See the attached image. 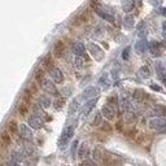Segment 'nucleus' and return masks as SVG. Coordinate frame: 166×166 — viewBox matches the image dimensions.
Instances as JSON below:
<instances>
[{
  "label": "nucleus",
  "mask_w": 166,
  "mask_h": 166,
  "mask_svg": "<svg viewBox=\"0 0 166 166\" xmlns=\"http://www.w3.org/2000/svg\"><path fill=\"white\" fill-rule=\"evenodd\" d=\"M73 134H74V127L73 126H68L65 127V130L63 131V134H61V138H60V140H58V145L60 147H65L69 140L73 138Z\"/></svg>",
  "instance_id": "f257e3e1"
},
{
  "label": "nucleus",
  "mask_w": 166,
  "mask_h": 166,
  "mask_svg": "<svg viewBox=\"0 0 166 166\" xmlns=\"http://www.w3.org/2000/svg\"><path fill=\"white\" fill-rule=\"evenodd\" d=\"M88 51H90V53L92 55V57L96 61H101L104 58V52H103V49L98 44H95V43H90V44H88Z\"/></svg>",
  "instance_id": "f03ea898"
},
{
  "label": "nucleus",
  "mask_w": 166,
  "mask_h": 166,
  "mask_svg": "<svg viewBox=\"0 0 166 166\" xmlns=\"http://www.w3.org/2000/svg\"><path fill=\"white\" fill-rule=\"evenodd\" d=\"M166 127V119L165 118H161V117H156V118H152L149 121V128L152 130H163Z\"/></svg>",
  "instance_id": "7ed1b4c3"
},
{
  "label": "nucleus",
  "mask_w": 166,
  "mask_h": 166,
  "mask_svg": "<svg viewBox=\"0 0 166 166\" xmlns=\"http://www.w3.org/2000/svg\"><path fill=\"white\" fill-rule=\"evenodd\" d=\"M99 93H100V90L98 88V87H93V86H91V87H87V88L83 91V93H82V96H81V98H82L83 100H88V99L98 98V96H99Z\"/></svg>",
  "instance_id": "20e7f679"
},
{
  "label": "nucleus",
  "mask_w": 166,
  "mask_h": 166,
  "mask_svg": "<svg viewBox=\"0 0 166 166\" xmlns=\"http://www.w3.org/2000/svg\"><path fill=\"white\" fill-rule=\"evenodd\" d=\"M40 86H42V88L44 90V91H47V92H49L52 95H57V88H56L55 83L52 82V81L43 78V79L40 81Z\"/></svg>",
  "instance_id": "39448f33"
},
{
  "label": "nucleus",
  "mask_w": 166,
  "mask_h": 166,
  "mask_svg": "<svg viewBox=\"0 0 166 166\" xmlns=\"http://www.w3.org/2000/svg\"><path fill=\"white\" fill-rule=\"evenodd\" d=\"M49 75H51L52 79H53L55 83H63V81H64V74H63V72H61L60 69H57V68L49 69Z\"/></svg>",
  "instance_id": "423d86ee"
},
{
  "label": "nucleus",
  "mask_w": 166,
  "mask_h": 166,
  "mask_svg": "<svg viewBox=\"0 0 166 166\" xmlns=\"http://www.w3.org/2000/svg\"><path fill=\"white\" fill-rule=\"evenodd\" d=\"M101 114L107 119L112 121V119H114V117H116V109L113 107H110V105H108V104H105V105L101 108Z\"/></svg>",
  "instance_id": "0eeeda50"
},
{
  "label": "nucleus",
  "mask_w": 166,
  "mask_h": 166,
  "mask_svg": "<svg viewBox=\"0 0 166 166\" xmlns=\"http://www.w3.org/2000/svg\"><path fill=\"white\" fill-rule=\"evenodd\" d=\"M18 131H20V135H21V138L23 139V140L30 142L31 139H33V131L30 130V127H28L26 125H23V123L20 125Z\"/></svg>",
  "instance_id": "6e6552de"
},
{
  "label": "nucleus",
  "mask_w": 166,
  "mask_h": 166,
  "mask_svg": "<svg viewBox=\"0 0 166 166\" xmlns=\"http://www.w3.org/2000/svg\"><path fill=\"white\" fill-rule=\"evenodd\" d=\"M28 122H29L30 127L34 128V130H39V128L43 127V119L39 116H31V117H29Z\"/></svg>",
  "instance_id": "1a4fd4ad"
},
{
  "label": "nucleus",
  "mask_w": 166,
  "mask_h": 166,
  "mask_svg": "<svg viewBox=\"0 0 166 166\" xmlns=\"http://www.w3.org/2000/svg\"><path fill=\"white\" fill-rule=\"evenodd\" d=\"M148 48H149V51H151V53L153 55V56H161V53H162V49H161V44L158 42H152V43H149V46H148Z\"/></svg>",
  "instance_id": "9d476101"
},
{
  "label": "nucleus",
  "mask_w": 166,
  "mask_h": 166,
  "mask_svg": "<svg viewBox=\"0 0 166 166\" xmlns=\"http://www.w3.org/2000/svg\"><path fill=\"white\" fill-rule=\"evenodd\" d=\"M95 12L98 13V14L101 17V18L107 20V21H109V22H114V16L110 14V13H108V12H105V11H103L101 8H100V5L95 8Z\"/></svg>",
  "instance_id": "9b49d317"
},
{
  "label": "nucleus",
  "mask_w": 166,
  "mask_h": 166,
  "mask_svg": "<svg viewBox=\"0 0 166 166\" xmlns=\"http://www.w3.org/2000/svg\"><path fill=\"white\" fill-rule=\"evenodd\" d=\"M73 52L75 53V56H79V57H83L86 55V47L83 43H75L73 46Z\"/></svg>",
  "instance_id": "f8f14e48"
},
{
  "label": "nucleus",
  "mask_w": 166,
  "mask_h": 166,
  "mask_svg": "<svg viewBox=\"0 0 166 166\" xmlns=\"http://www.w3.org/2000/svg\"><path fill=\"white\" fill-rule=\"evenodd\" d=\"M121 5H122V9H123L126 13H128L134 9L135 0H121Z\"/></svg>",
  "instance_id": "ddd939ff"
},
{
  "label": "nucleus",
  "mask_w": 166,
  "mask_h": 166,
  "mask_svg": "<svg viewBox=\"0 0 166 166\" xmlns=\"http://www.w3.org/2000/svg\"><path fill=\"white\" fill-rule=\"evenodd\" d=\"M96 101H98V99H92V100H90L88 103H87L86 104V105L83 107V109H82V114L83 116H87V114H88V113L93 109V107H95V104H96Z\"/></svg>",
  "instance_id": "4468645a"
},
{
  "label": "nucleus",
  "mask_w": 166,
  "mask_h": 166,
  "mask_svg": "<svg viewBox=\"0 0 166 166\" xmlns=\"http://www.w3.org/2000/svg\"><path fill=\"white\" fill-rule=\"evenodd\" d=\"M64 49H65V46H64V43L63 42H57L55 47H53V53L56 57H61L64 53Z\"/></svg>",
  "instance_id": "2eb2a0df"
},
{
  "label": "nucleus",
  "mask_w": 166,
  "mask_h": 166,
  "mask_svg": "<svg viewBox=\"0 0 166 166\" xmlns=\"http://www.w3.org/2000/svg\"><path fill=\"white\" fill-rule=\"evenodd\" d=\"M148 48V43L145 39H142V40H139L136 44H135V49L138 53H143V52H145V49Z\"/></svg>",
  "instance_id": "dca6fc26"
},
{
  "label": "nucleus",
  "mask_w": 166,
  "mask_h": 166,
  "mask_svg": "<svg viewBox=\"0 0 166 166\" xmlns=\"http://www.w3.org/2000/svg\"><path fill=\"white\" fill-rule=\"evenodd\" d=\"M133 98H134V100L135 101H143L144 99H145V92L142 90V88H136L135 91H134V93H133Z\"/></svg>",
  "instance_id": "f3484780"
},
{
  "label": "nucleus",
  "mask_w": 166,
  "mask_h": 166,
  "mask_svg": "<svg viewBox=\"0 0 166 166\" xmlns=\"http://www.w3.org/2000/svg\"><path fill=\"white\" fill-rule=\"evenodd\" d=\"M139 77L143 78V79H147V78H149L151 77V70H149V68L148 66H142L140 69H139Z\"/></svg>",
  "instance_id": "a211bd4d"
},
{
  "label": "nucleus",
  "mask_w": 166,
  "mask_h": 166,
  "mask_svg": "<svg viewBox=\"0 0 166 166\" xmlns=\"http://www.w3.org/2000/svg\"><path fill=\"white\" fill-rule=\"evenodd\" d=\"M156 70H157V74H158L160 78L166 77V68L163 66L162 63H160V61H157V63H156Z\"/></svg>",
  "instance_id": "6ab92c4d"
},
{
  "label": "nucleus",
  "mask_w": 166,
  "mask_h": 166,
  "mask_svg": "<svg viewBox=\"0 0 166 166\" xmlns=\"http://www.w3.org/2000/svg\"><path fill=\"white\" fill-rule=\"evenodd\" d=\"M103 156H104V152L100 147H96L93 152H92V157H93V160L95 161H101L103 160Z\"/></svg>",
  "instance_id": "aec40b11"
},
{
  "label": "nucleus",
  "mask_w": 166,
  "mask_h": 166,
  "mask_svg": "<svg viewBox=\"0 0 166 166\" xmlns=\"http://www.w3.org/2000/svg\"><path fill=\"white\" fill-rule=\"evenodd\" d=\"M134 23H135L134 17L131 16V14H127L125 18H123V25H125V28H127V29H133L134 28Z\"/></svg>",
  "instance_id": "412c9836"
},
{
  "label": "nucleus",
  "mask_w": 166,
  "mask_h": 166,
  "mask_svg": "<svg viewBox=\"0 0 166 166\" xmlns=\"http://www.w3.org/2000/svg\"><path fill=\"white\" fill-rule=\"evenodd\" d=\"M152 114H154V116H163V114H166V107L156 105L153 108V110H152Z\"/></svg>",
  "instance_id": "4be33fe9"
},
{
  "label": "nucleus",
  "mask_w": 166,
  "mask_h": 166,
  "mask_svg": "<svg viewBox=\"0 0 166 166\" xmlns=\"http://www.w3.org/2000/svg\"><path fill=\"white\" fill-rule=\"evenodd\" d=\"M0 142H2V144L5 147V145H9L12 140H11V136L7 133H2V135H0Z\"/></svg>",
  "instance_id": "5701e85b"
},
{
  "label": "nucleus",
  "mask_w": 166,
  "mask_h": 166,
  "mask_svg": "<svg viewBox=\"0 0 166 166\" xmlns=\"http://www.w3.org/2000/svg\"><path fill=\"white\" fill-rule=\"evenodd\" d=\"M39 105L43 108H48L51 105V100L47 98V96H40L39 98Z\"/></svg>",
  "instance_id": "b1692460"
},
{
  "label": "nucleus",
  "mask_w": 166,
  "mask_h": 166,
  "mask_svg": "<svg viewBox=\"0 0 166 166\" xmlns=\"http://www.w3.org/2000/svg\"><path fill=\"white\" fill-rule=\"evenodd\" d=\"M138 30H139V33H138V35L142 39H144L145 38V35H147V28L144 26V22H142L140 25H139V28H138Z\"/></svg>",
  "instance_id": "393cba45"
},
{
  "label": "nucleus",
  "mask_w": 166,
  "mask_h": 166,
  "mask_svg": "<svg viewBox=\"0 0 166 166\" xmlns=\"http://www.w3.org/2000/svg\"><path fill=\"white\" fill-rule=\"evenodd\" d=\"M8 130H9L12 134L18 133V126H17V122L16 121H11L9 123H8Z\"/></svg>",
  "instance_id": "a878e982"
},
{
  "label": "nucleus",
  "mask_w": 166,
  "mask_h": 166,
  "mask_svg": "<svg viewBox=\"0 0 166 166\" xmlns=\"http://www.w3.org/2000/svg\"><path fill=\"white\" fill-rule=\"evenodd\" d=\"M30 101H31V91L26 90L23 92V104H25V105H29Z\"/></svg>",
  "instance_id": "bb28decb"
},
{
  "label": "nucleus",
  "mask_w": 166,
  "mask_h": 166,
  "mask_svg": "<svg viewBox=\"0 0 166 166\" xmlns=\"http://www.w3.org/2000/svg\"><path fill=\"white\" fill-rule=\"evenodd\" d=\"M87 154H88V147L86 144H82V147L79 148V157L81 158H86Z\"/></svg>",
  "instance_id": "cd10ccee"
},
{
  "label": "nucleus",
  "mask_w": 166,
  "mask_h": 166,
  "mask_svg": "<svg viewBox=\"0 0 166 166\" xmlns=\"http://www.w3.org/2000/svg\"><path fill=\"white\" fill-rule=\"evenodd\" d=\"M108 105L113 107V108H116L118 105V99H117V96H109L108 98Z\"/></svg>",
  "instance_id": "c85d7f7f"
},
{
  "label": "nucleus",
  "mask_w": 166,
  "mask_h": 166,
  "mask_svg": "<svg viewBox=\"0 0 166 166\" xmlns=\"http://www.w3.org/2000/svg\"><path fill=\"white\" fill-rule=\"evenodd\" d=\"M91 123H92V126H100L101 125V113H96Z\"/></svg>",
  "instance_id": "c756f323"
},
{
  "label": "nucleus",
  "mask_w": 166,
  "mask_h": 166,
  "mask_svg": "<svg viewBox=\"0 0 166 166\" xmlns=\"http://www.w3.org/2000/svg\"><path fill=\"white\" fill-rule=\"evenodd\" d=\"M78 105H79V104H78V100H73L70 107H69V114H73V113L78 109Z\"/></svg>",
  "instance_id": "7c9ffc66"
},
{
  "label": "nucleus",
  "mask_w": 166,
  "mask_h": 166,
  "mask_svg": "<svg viewBox=\"0 0 166 166\" xmlns=\"http://www.w3.org/2000/svg\"><path fill=\"white\" fill-rule=\"evenodd\" d=\"M99 83H100L101 86H104V87H105V88H107V87L109 86V84H108V75H107V74H104V75L100 78Z\"/></svg>",
  "instance_id": "2f4dec72"
},
{
  "label": "nucleus",
  "mask_w": 166,
  "mask_h": 166,
  "mask_svg": "<svg viewBox=\"0 0 166 166\" xmlns=\"http://www.w3.org/2000/svg\"><path fill=\"white\" fill-rule=\"evenodd\" d=\"M74 65H75L77 68H82V66H83V58L79 57V56H77L75 60H74Z\"/></svg>",
  "instance_id": "473e14b6"
},
{
  "label": "nucleus",
  "mask_w": 166,
  "mask_h": 166,
  "mask_svg": "<svg viewBox=\"0 0 166 166\" xmlns=\"http://www.w3.org/2000/svg\"><path fill=\"white\" fill-rule=\"evenodd\" d=\"M43 64H44V66H46L47 69H52V68H53V66H52V61H51V57H49V56H47V57L44 58Z\"/></svg>",
  "instance_id": "72a5a7b5"
},
{
  "label": "nucleus",
  "mask_w": 166,
  "mask_h": 166,
  "mask_svg": "<svg viewBox=\"0 0 166 166\" xmlns=\"http://www.w3.org/2000/svg\"><path fill=\"white\" fill-rule=\"evenodd\" d=\"M20 114L21 116H26V114H28V105L22 104V105L20 107Z\"/></svg>",
  "instance_id": "f704fd0d"
},
{
  "label": "nucleus",
  "mask_w": 166,
  "mask_h": 166,
  "mask_svg": "<svg viewBox=\"0 0 166 166\" xmlns=\"http://www.w3.org/2000/svg\"><path fill=\"white\" fill-rule=\"evenodd\" d=\"M122 57H123V60H128V57H130V47L125 48L123 53H122Z\"/></svg>",
  "instance_id": "c9c22d12"
},
{
  "label": "nucleus",
  "mask_w": 166,
  "mask_h": 166,
  "mask_svg": "<svg viewBox=\"0 0 166 166\" xmlns=\"http://www.w3.org/2000/svg\"><path fill=\"white\" fill-rule=\"evenodd\" d=\"M43 74H44V73H43L42 69H40V70H38V72H37V74H35V78H37V79H38L39 82L43 79Z\"/></svg>",
  "instance_id": "e433bc0d"
},
{
  "label": "nucleus",
  "mask_w": 166,
  "mask_h": 166,
  "mask_svg": "<svg viewBox=\"0 0 166 166\" xmlns=\"http://www.w3.org/2000/svg\"><path fill=\"white\" fill-rule=\"evenodd\" d=\"M64 105V100L63 99H60V100H57L56 103H55V107H56V109H60L61 107Z\"/></svg>",
  "instance_id": "4c0bfd02"
},
{
  "label": "nucleus",
  "mask_w": 166,
  "mask_h": 166,
  "mask_svg": "<svg viewBox=\"0 0 166 166\" xmlns=\"http://www.w3.org/2000/svg\"><path fill=\"white\" fill-rule=\"evenodd\" d=\"M81 166H95V163H93L91 160H84V161L82 162Z\"/></svg>",
  "instance_id": "58836bf2"
},
{
  "label": "nucleus",
  "mask_w": 166,
  "mask_h": 166,
  "mask_svg": "<svg viewBox=\"0 0 166 166\" xmlns=\"http://www.w3.org/2000/svg\"><path fill=\"white\" fill-rule=\"evenodd\" d=\"M149 2H151L152 5H160L163 2V0H149Z\"/></svg>",
  "instance_id": "ea45409f"
},
{
  "label": "nucleus",
  "mask_w": 166,
  "mask_h": 166,
  "mask_svg": "<svg viewBox=\"0 0 166 166\" xmlns=\"http://www.w3.org/2000/svg\"><path fill=\"white\" fill-rule=\"evenodd\" d=\"M77 145H78V142L75 140V142L73 143V147H72V153H73V156H74V153H75V149H77Z\"/></svg>",
  "instance_id": "a19ab883"
},
{
  "label": "nucleus",
  "mask_w": 166,
  "mask_h": 166,
  "mask_svg": "<svg viewBox=\"0 0 166 166\" xmlns=\"http://www.w3.org/2000/svg\"><path fill=\"white\" fill-rule=\"evenodd\" d=\"M151 88H152V90H154V91H161L160 86H157V84H152V86H151Z\"/></svg>",
  "instance_id": "79ce46f5"
},
{
  "label": "nucleus",
  "mask_w": 166,
  "mask_h": 166,
  "mask_svg": "<svg viewBox=\"0 0 166 166\" xmlns=\"http://www.w3.org/2000/svg\"><path fill=\"white\" fill-rule=\"evenodd\" d=\"M162 28H163V35H165V38H166V21L162 23Z\"/></svg>",
  "instance_id": "37998d69"
},
{
  "label": "nucleus",
  "mask_w": 166,
  "mask_h": 166,
  "mask_svg": "<svg viewBox=\"0 0 166 166\" xmlns=\"http://www.w3.org/2000/svg\"><path fill=\"white\" fill-rule=\"evenodd\" d=\"M103 128H104V130H108V131H110V126H109L108 123H105V125H104V126H103Z\"/></svg>",
  "instance_id": "c03bdc74"
},
{
  "label": "nucleus",
  "mask_w": 166,
  "mask_h": 166,
  "mask_svg": "<svg viewBox=\"0 0 166 166\" xmlns=\"http://www.w3.org/2000/svg\"><path fill=\"white\" fill-rule=\"evenodd\" d=\"M160 13H161V14H165V16H166V8H162V9H160Z\"/></svg>",
  "instance_id": "a18cd8bd"
},
{
  "label": "nucleus",
  "mask_w": 166,
  "mask_h": 166,
  "mask_svg": "<svg viewBox=\"0 0 166 166\" xmlns=\"http://www.w3.org/2000/svg\"><path fill=\"white\" fill-rule=\"evenodd\" d=\"M160 79H161V81H162V83L166 86V77H162V78H160Z\"/></svg>",
  "instance_id": "49530a36"
},
{
  "label": "nucleus",
  "mask_w": 166,
  "mask_h": 166,
  "mask_svg": "<svg viewBox=\"0 0 166 166\" xmlns=\"http://www.w3.org/2000/svg\"><path fill=\"white\" fill-rule=\"evenodd\" d=\"M162 131H163V133H166V127H165V128H163V130H162Z\"/></svg>",
  "instance_id": "de8ad7c7"
},
{
  "label": "nucleus",
  "mask_w": 166,
  "mask_h": 166,
  "mask_svg": "<svg viewBox=\"0 0 166 166\" xmlns=\"http://www.w3.org/2000/svg\"><path fill=\"white\" fill-rule=\"evenodd\" d=\"M13 166H20V165H13Z\"/></svg>",
  "instance_id": "09e8293b"
},
{
  "label": "nucleus",
  "mask_w": 166,
  "mask_h": 166,
  "mask_svg": "<svg viewBox=\"0 0 166 166\" xmlns=\"http://www.w3.org/2000/svg\"><path fill=\"white\" fill-rule=\"evenodd\" d=\"M139 2H142V0H139Z\"/></svg>",
  "instance_id": "8fccbe9b"
}]
</instances>
